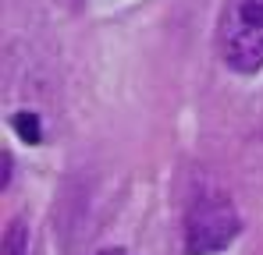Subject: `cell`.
Returning <instances> with one entry per match:
<instances>
[{
    "mask_svg": "<svg viewBox=\"0 0 263 255\" xmlns=\"http://www.w3.org/2000/svg\"><path fill=\"white\" fill-rule=\"evenodd\" d=\"M96 255H128V252H121V248H103V252H96Z\"/></svg>",
    "mask_w": 263,
    "mask_h": 255,
    "instance_id": "cell-5",
    "label": "cell"
},
{
    "mask_svg": "<svg viewBox=\"0 0 263 255\" xmlns=\"http://www.w3.org/2000/svg\"><path fill=\"white\" fill-rule=\"evenodd\" d=\"M11 124H14V131H18L25 142H32V145L43 138V131H40V117H36V114H29V110L14 114V121H11Z\"/></svg>",
    "mask_w": 263,
    "mask_h": 255,
    "instance_id": "cell-4",
    "label": "cell"
},
{
    "mask_svg": "<svg viewBox=\"0 0 263 255\" xmlns=\"http://www.w3.org/2000/svg\"><path fill=\"white\" fill-rule=\"evenodd\" d=\"M217 53L235 75L263 71V0H224L217 18Z\"/></svg>",
    "mask_w": 263,
    "mask_h": 255,
    "instance_id": "cell-1",
    "label": "cell"
},
{
    "mask_svg": "<svg viewBox=\"0 0 263 255\" xmlns=\"http://www.w3.org/2000/svg\"><path fill=\"white\" fill-rule=\"evenodd\" d=\"M4 255H29V234H25V227L18 220L4 234Z\"/></svg>",
    "mask_w": 263,
    "mask_h": 255,
    "instance_id": "cell-3",
    "label": "cell"
},
{
    "mask_svg": "<svg viewBox=\"0 0 263 255\" xmlns=\"http://www.w3.org/2000/svg\"><path fill=\"white\" fill-rule=\"evenodd\" d=\"M242 230V220L231 199L224 195H199L185 216V252L189 255H217L224 252Z\"/></svg>",
    "mask_w": 263,
    "mask_h": 255,
    "instance_id": "cell-2",
    "label": "cell"
}]
</instances>
